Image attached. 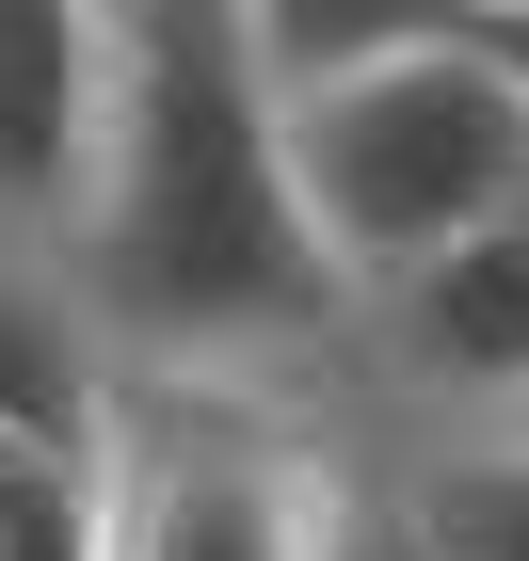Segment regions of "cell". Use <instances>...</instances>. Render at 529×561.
Listing matches in <instances>:
<instances>
[{"label": "cell", "mask_w": 529, "mask_h": 561, "mask_svg": "<svg viewBox=\"0 0 529 561\" xmlns=\"http://www.w3.org/2000/svg\"><path fill=\"white\" fill-rule=\"evenodd\" d=\"M48 289L113 401H257V417L337 401L353 289L321 273V225L289 193V113L241 0L113 16V145Z\"/></svg>", "instance_id": "obj_1"}, {"label": "cell", "mask_w": 529, "mask_h": 561, "mask_svg": "<svg viewBox=\"0 0 529 561\" xmlns=\"http://www.w3.org/2000/svg\"><path fill=\"white\" fill-rule=\"evenodd\" d=\"M401 529L434 561H529V433H465V449H369Z\"/></svg>", "instance_id": "obj_5"}, {"label": "cell", "mask_w": 529, "mask_h": 561, "mask_svg": "<svg viewBox=\"0 0 529 561\" xmlns=\"http://www.w3.org/2000/svg\"><path fill=\"white\" fill-rule=\"evenodd\" d=\"M321 561H434L417 529H401V497L369 481V449H337V514H321Z\"/></svg>", "instance_id": "obj_6"}, {"label": "cell", "mask_w": 529, "mask_h": 561, "mask_svg": "<svg viewBox=\"0 0 529 561\" xmlns=\"http://www.w3.org/2000/svg\"><path fill=\"white\" fill-rule=\"evenodd\" d=\"M241 33L289 113V193L321 225V273L353 305H386L401 273L529 209V96L482 65L465 0H369V16L241 0Z\"/></svg>", "instance_id": "obj_2"}, {"label": "cell", "mask_w": 529, "mask_h": 561, "mask_svg": "<svg viewBox=\"0 0 529 561\" xmlns=\"http://www.w3.org/2000/svg\"><path fill=\"white\" fill-rule=\"evenodd\" d=\"M465 33H482V65L529 96V0H514V16H497V0H465Z\"/></svg>", "instance_id": "obj_7"}, {"label": "cell", "mask_w": 529, "mask_h": 561, "mask_svg": "<svg viewBox=\"0 0 529 561\" xmlns=\"http://www.w3.org/2000/svg\"><path fill=\"white\" fill-rule=\"evenodd\" d=\"M96 145H113V16L65 0H0V273H65L96 209Z\"/></svg>", "instance_id": "obj_4"}, {"label": "cell", "mask_w": 529, "mask_h": 561, "mask_svg": "<svg viewBox=\"0 0 529 561\" xmlns=\"http://www.w3.org/2000/svg\"><path fill=\"white\" fill-rule=\"evenodd\" d=\"M337 433L257 401H113L96 433V561H321Z\"/></svg>", "instance_id": "obj_3"}]
</instances>
